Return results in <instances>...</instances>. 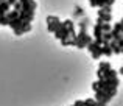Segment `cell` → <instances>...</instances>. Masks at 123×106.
<instances>
[{"instance_id":"cell-8","label":"cell","mask_w":123,"mask_h":106,"mask_svg":"<svg viewBox=\"0 0 123 106\" xmlns=\"http://www.w3.org/2000/svg\"><path fill=\"white\" fill-rule=\"evenodd\" d=\"M98 17L101 19L103 22H111V20H112V16H111V12H105L103 9H98Z\"/></svg>"},{"instance_id":"cell-9","label":"cell","mask_w":123,"mask_h":106,"mask_svg":"<svg viewBox=\"0 0 123 106\" xmlns=\"http://www.w3.org/2000/svg\"><path fill=\"white\" fill-rule=\"evenodd\" d=\"M9 8H11V6L8 5L6 0H5V2H0V16H5L6 12L9 11Z\"/></svg>"},{"instance_id":"cell-10","label":"cell","mask_w":123,"mask_h":106,"mask_svg":"<svg viewBox=\"0 0 123 106\" xmlns=\"http://www.w3.org/2000/svg\"><path fill=\"white\" fill-rule=\"evenodd\" d=\"M114 76H117V72L112 69H108L103 72V80H109V78H114Z\"/></svg>"},{"instance_id":"cell-17","label":"cell","mask_w":123,"mask_h":106,"mask_svg":"<svg viewBox=\"0 0 123 106\" xmlns=\"http://www.w3.org/2000/svg\"><path fill=\"white\" fill-rule=\"evenodd\" d=\"M112 30H115V31H118V33H122V30H123V24H122V20H120V22H117V24L112 27Z\"/></svg>"},{"instance_id":"cell-6","label":"cell","mask_w":123,"mask_h":106,"mask_svg":"<svg viewBox=\"0 0 123 106\" xmlns=\"http://www.w3.org/2000/svg\"><path fill=\"white\" fill-rule=\"evenodd\" d=\"M24 25H25V22L22 20L20 17H16V19H11V20H9L8 27H11L12 30H17V28H22Z\"/></svg>"},{"instance_id":"cell-18","label":"cell","mask_w":123,"mask_h":106,"mask_svg":"<svg viewBox=\"0 0 123 106\" xmlns=\"http://www.w3.org/2000/svg\"><path fill=\"white\" fill-rule=\"evenodd\" d=\"M8 24H9L8 17L6 16H0V25H8Z\"/></svg>"},{"instance_id":"cell-4","label":"cell","mask_w":123,"mask_h":106,"mask_svg":"<svg viewBox=\"0 0 123 106\" xmlns=\"http://www.w3.org/2000/svg\"><path fill=\"white\" fill-rule=\"evenodd\" d=\"M20 5H22L20 11H34L37 8V3L34 0H22Z\"/></svg>"},{"instance_id":"cell-12","label":"cell","mask_w":123,"mask_h":106,"mask_svg":"<svg viewBox=\"0 0 123 106\" xmlns=\"http://www.w3.org/2000/svg\"><path fill=\"white\" fill-rule=\"evenodd\" d=\"M6 17H8V20H11V19H16V17H19V11H16V9H9L8 12H6Z\"/></svg>"},{"instance_id":"cell-5","label":"cell","mask_w":123,"mask_h":106,"mask_svg":"<svg viewBox=\"0 0 123 106\" xmlns=\"http://www.w3.org/2000/svg\"><path fill=\"white\" fill-rule=\"evenodd\" d=\"M19 17L25 22V24H31L34 19V11H19Z\"/></svg>"},{"instance_id":"cell-20","label":"cell","mask_w":123,"mask_h":106,"mask_svg":"<svg viewBox=\"0 0 123 106\" xmlns=\"http://www.w3.org/2000/svg\"><path fill=\"white\" fill-rule=\"evenodd\" d=\"M100 9H103L105 12H111V6H109V5H105V6H101Z\"/></svg>"},{"instance_id":"cell-24","label":"cell","mask_w":123,"mask_h":106,"mask_svg":"<svg viewBox=\"0 0 123 106\" xmlns=\"http://www.w3.org/2000/svg\"><path fill=\"white\" fill-rule=\"evenodd\" d=\"M19 2H22V0H19Z\"/></svg>"},{"instance_id":"cell-13","label":"cell","mask_w":123,"mask_h":106,"mask_svg":"<svg viewBox=\"0 0 123 106\" xmlns=\"http://www.w3.org/2000/svg\"><path fill=\"white\" fill-rule=\"evenodd\" d=\"M98 69L101 70V72H105V70H108V69H111V64L108 62V61H103V62H100V66H98Z\"/></svg>"},{"instance_id":"cell-1","label":"cell","mask_w":123,"mask_h":106,"mask_svg":"<svg viewBox=\"0 0 123 106\" xmlns=\"http://www.w3.org/2000/svg\"><path fill=\"white\" fill-rule=\"evenodd\" d=\"M86 47H87V50L90 52V55H92L93 59H100V56H101V45H98L95 41H92V42H89Z\"/></svg>"},{"instance_id":"cell-16","label":"cell","mask_w":123,"mask_h":106,"mask_svg":"<svg viewBox=\"0 0 123 106\" xmlns=\"http://www.w3.org/2000/svg\"><path fill=\"white\" fill-rule=\"evenodd\" d=\"M31 28H33V27H31V24H25L24 27L20 28V30H22V33L25 34V33H30V31H31Z\"/></svg>"},{"instance_id":"cell-15","label":"cell","mask_w":123,"mask_h":106,"mask_svg":"<svg viewBox=\"0 0 123 106\" xmlns=\"http://www.w3.org/2000/svg\"><path fill=\"white\" fill-rule=\"evenodd\" d=\"M101 30L103 31H111L112 30V25L109 24V22H103V24H101Z\"/></svg>"},{"instance_id":"cell-2","label":"cell","mask_w":123,"mask_h":106,"mask_svg":"<svg viewBox=\"0 0 123 106\" xmlns=\"http://www.w3.org/2000/svg\"><path fill=\"white\" fill-rule=\"evenodd\" d=\"M111 95H109L108 94V92H105V91H103V89H97V91H95V100L97 101H101V103H106V105H108L109 103V101H111Z\"/></svg>"},{"instance_id":"cell-3","label":"cell","mask_w":123,"mask_h":106,"mask_svg":"<svg viewBox=\"0 0 123 106\" xmlns=\"http://www.w3.org/2000/svg\"><path fill=\"white\" fill-rule=\"evenodd\" d=\"M55 37H58L59 41H62V39H67L69 37V31H67V28L64 27V24L61 22L59 24V27L55 30Z\"/></svg>"},{"instance_id":"cell-11","label":"cell","mask_w":123,"mask_h":106,"mask_svg":"<svg viewBox=\"0 0 123 106\" xmlns=\"http://www.w3.org/2000/svg\"><path fill=\"white\" fill-rule=\"evenodd\" d=\"M78 25H80V30H83V31H87V27H89V19H87V17H84V16H83V19L78 22Z\"/></svg>"},{"instance_id":"cell-23","label":"cell","mask_w":123,"mask_h":106,"mask_svg":"<svg viewBox=\"0 0 123 106\" xmlns=\"http://www.w3.org/2000/svg\"><path fill=\"white\" fill-rule=\"evenodd\" d=\"M6 2H8V5H9V6H12L16 2H17V0H6Z\"/></svg>"},{"instance_id":"cell-14","label":"cell","mask_w":123,"mask_h":106,"mask_svg":"<svg viewBox=\"0 0 123 106\" xmlns=\"http://www.w3.org/2000/svg\"><path fill=\"white\" fill-rule=\"evenodd\" d=\"M83 16H84V9L81 6H76L75 8V17H83Z\"/></svg>"},{"instance_id":"cell-21","label":"cell","mask_w":123,"mask_h":106,"mask_svg":"<svg viewBox=\"0 0 123 106\" xmlns=\"http://www.w3.org/2000/svg\"><path fill=\"white\" fill-rule=\"evenodd\" d=\"M97 76H98V80H103V72H101V70H97Z\"/></svg>"},{"instance_id":"cell-7","label":"cell","mask_w":123,"mask_h":106,"mask_svg":"<svg viewBox=\"0 0 123 106\" xmlns=\"http://www.w3.org/2000/svg\"><path fill=\"white\" fill-rule=\"evenodd\" d=\"M114 2H115V0H89L90 6H98V8H101V6H105V5L111 6Z\"/></svg>"},{"instance_id":"cell-19","label":"cell","mask_w":123,"mask_h":106,"mask_svg":"<svg viewBox=\"0 0 123 106\" xmlns=\"http://www.w3.org/2000/svg\"><path fill=\"white\" fill-rule=\"evenodd\" d=\"M12 8H14V9H16V11H20V8H22V5H20V2H19V0H17V2H16V3H14V5H12Z\"/></svg>"},{"instance_id":"cell-22","label":"cell","mask_w":123,"mask_h":106,"mask_svg":"<svg viewBox=\"0 0 123 106\" xmlns=\"http://www.w3.org/2000/svg\"><path fill=\"white\" fill-rule=\"evenodd\" d=\"M97 89H98V84H97V81H93V83H92V91L95 92Z\"/></svg>"}]
</instances>
